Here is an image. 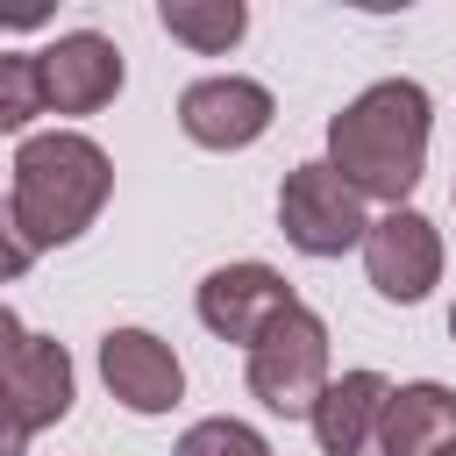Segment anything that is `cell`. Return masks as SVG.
I'll list each match as a JSON object with an SVG mask.
<instances>
[{"mask_svg":"<svg viewBox=\"0 0 456 456\" xmlns=\"http://www.w3.org/2000/svg\"><path fill=\"white\" fill-rule=\"evenodd\" d=\"M36 78H43V114H100L128 71L100 28H71V36L36 50Z\"/></svg>","mask_w":456,"mask_h":456,"instance_id":"ba28073f","label":"cell"},{"mask_svg":"<svg viewBox=\"0 0 456 456\" xmlns=\"http://www.w3.org/2000/svg\"><path fill=\"white\" fill-rule=\"evenodd\" d=\"M0 456H28V420L14 413L7 392H0Z\"/></svg>","mask_w":456,"mask_h":456,"instance_id":"e0dca14e","label":"cell"},{"mask_svg":"<svg viewBox=\"0 0 456 456\" xmlns=\"http://www.w3.org/2000/svg\"><path fill=\"white\" fill-rule=\"evenodd\" d=\"M36 114H43L36 50H0V135H21Z\"/></svg>","mask_w":456,"mask_h":456,"instance_id":"5bb4252c","label":"cell"},{"mask_svg":"<svg viewBox=\"0 0 456 456\" xmlns=\"http://www.w3.org/2000/svg\"><path fill=\"white\" fill-rule=\"evenodd\" d=\"M385 399H392V378L385 370H342V378H328L321 399H314V413H306L321 456H378Z\"/></svg>","mask_w":456,"mask_h":456,"instance_id":"30bf717a","label":"cell"},{"mask_svg":"<svg viewBox=\"0 0 456 456\" xmlns=\"http://www.w3.org/2000/svg\"><path fill=\"white\" fill-rule=\"evenodd\" d=\"M171 456H271V442H264L249 420L214 413V420H192V428L178 435V449H171Z\"/></svg>","mask_w":456,"mask_h":456,"instance_id":"9a60e30c","label":"cell"},{"mask_svg":"<svg viewBox=\"0 0 456 456\" xmlns=\"http://www.w3.org/2000/svg\"><path fill=\"white\" fill-rule=\"evenodd\" d=\"M271 114H278L271 86H256L242 71H214V78H192L178 93V128L200 150H249L271 128Z\"/></svg>","mask_w":456,"mask_h":456,"instance_id":"52a82bcc","label":"cell"},{"mask_svg":"<svg viewBox=\"0 0 456 456\" xmlns=\"http://www.w3.org/2000/svg\"><path fill=\"white\" fill-rule=\"evenodd\" d=\"M114 192V157L78 135V128H43V135H21L14 150V192H7V214L14 228L28 235V249H64L78 242L100 207Z\"/></svg>","mask_w":456,"mask_h":456,"instance_id":"7a4b0ae2","label":"cell"},{"mask_svg":"<svg viewBox=\"0 0 456 456\" xmlns=\"http://www.w3.org/2000/svg\"><path fill=\"white\" fill-rule=\"evenodd\" d=\"M100 378L128 413H171L185 399V363L150 328H107L100 335Z\"/></svg>","mask_w":456,"mask_h":456,"instance_id":"9c48e42d","label":"cell"},{"mask_svg":"<svg viewBox=\"0 0 456 456\" xmlns=\"http://www.w3.org/2000/svg\"><path fill=\"white\" fill-rule=\"evenodd\" d=\"M0 392L14 399V413L28 420V435H36V428H57V420L71 413V392H78L64 342H57V335H28V342L14 349V363L0 370Z\"/></svg>","mask_w":456,"mask_h":456,"instance_id":"8fae6325","label":"cell"},{"mask_svg":"<svg viewBox=\"0 0 456 456\" xmlns=\"http://www.w3.org/2000/svg\"><path fill=\"white\" fill-rule=\"evenodd\" d=\"M363 228H370V214L328 171V157H306V164L285 171V185H278V235L299 256H349V249H363Z\"/></svg>","mask_w":456,"mask_h":456,"instance_id":"277c9868","label":"cell"},{"mask_svg":"<svg viewBox=\"0 0 456 456\" xmlns=\"http://www.w3.org/2000/svg\"><path fill=\"white\" fill-rule=\"evenodd\" d=\"M157 21H164L171 43H185V50H200V57H221V50L242 43L249 7H242V0H164Z\"/></svg>","mask_w":456,"mask_h":456,"instance_id":"4fadbf2b","label":"cell"},{"mask_svg":"<svg viewBox=\"0 0 456 456\" xmlns=\"http://www.w3.org/2000/svg\"><path fill=\"white\" fill-rule=\"evenodd\" d=\"M21 342H28V328H21V321H14V306L0 299V370L14 363V349H21Z\"/></svg>","mask_w":456,"mask_h":456,"instance_id":"ac0fdd59","label":"cell"},{"mask_svg":"<svg viewBox=\"0 0 456 456\" xmlns=\"http://www.w3.org/2000/svg\"><path fill=\"white\" fill-rule=\"evenodd\" d=\"M442 456H456V449H442Z\"/></svg>","mask_w":456,"mask_h":456,"instance_id":"44dd1931","label":"cell"},{"mask_svg":"<svg viewBox=\"0 0 456 456\" xmlns=\"http://www.w3.org/2000/svg\"><path fill=\"white\" fill-rule=\"evenodd\" d=\"M249 399L264 413H285V420H306L321 385H328V321L314 306H292L256 349H249Z\"/></svg>","mask_w":456,"mask_h":456,"instance_id":"3957f363","label":"cell"},{"mask_svg":"<svg viewBox=\"0 0 456 456\" xmlns=\"http://www.w3.org/2000/svg\"><path fill=\"white\" fill-rule=\"evenodd\" d=\"M28 264H36V249H28V235L14 228V214L0 207V285H14V278H21Z\"/></svg>","mask_w":456,"mask_h":456,"instance_id":"2e32d148","label":"cell"},{"mask_svg":"<svg viewBox=\"0 0 456 456\" xmlns=\"http://www.w3.org/2000/svg\"><path fill=\"white\" fill-rule=\"evenodd\" d=\"M363 278L392 306H420L442 285V228L413 207H392L385 221L363 228Z\"/></svg>","mask_w":456,"mask_h":456,"instance_id":"5b68a950","label":"cell"},{"mask_svg":"<svg viewBox=\"0 0 456 456\" xmlns=\"http://www.w3.org/2000/svg\"><path fill=\"white\" fill-rule=\"evenodd\" d=\"M292 306H299V292L271 264H221V271L200 278V321H207V335L242 342V349H256Z\"/></svg>","mask_w":456,"mask_h":456,"instance_id":"8992f818","label":"cell"},{"mask_svg":"<svg viewBox=\"0 0 456 456\" xmlns=\"http://www.w3.org/2000/svg\"><path fill=\"white\" fill-rule=\"evenodd\" d=\"M428 135H435V107L413 78H378L363 86L335 121H328V171L356 192V200H385L406 207V192L428 171Z\"/></svg>","mask_w":456,"mask_h":456,"instance_id":"6da1fadb","label":"cell"},{"mask_svg":"<svg viewBox=\"0 0 456 456\" xmlns=\"http://www.w3.org/2000/svg\"><path fill=\"white\" fill-rule=\"evenodd\" d=\"M442 449H456V392L435 385V378L392 385L378 456H442Z\"/></svg>","mask_w":456,"mask_h":456,"instance_id":"7c38bea8","label":"cell"},{"mask_svg":"<svg viewBox=\"0 0 456 456\" xmlns=\"http://www.w3.org/2000/svg\"><path fill=\"white\" fill-rule=\"evenodd\" d=\"M449 200H456V185H449Z\"/></svg>","mask_w":456,"mask_h":456,"instance_id":"ffe728a7","label":"cell"},{"mask_svg":"<svg viewBox=\"0 0 456 456\" xmlns=\"http://www.w3.org/2000/svg\"><path fill=\"white\" fill-rule=\"evenodd\" d=\"M449 342H456V306H449Z\"/></svg>","mask_w":456,"mask_h":456,"instance_id":"d6986e66","label":"cell"}]
</instances>
